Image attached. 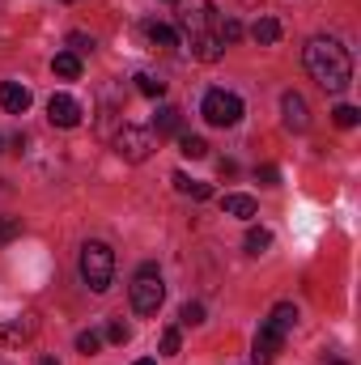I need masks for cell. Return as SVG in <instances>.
<instances>
[{
    "mask_svg": "<svg viewBox=\"0 0 361 365\" xmlns=\"http://www.w3.org/2000/svg\"><path fill=\"white\" fill-rule=\"evenodd\" d=\"M306 73L323 86L327 93H345L353 81V56L340 38L332 34H315L306 43Z\"/></svg>",
    "mask_w": 361,
    "mask_h": 365,
    "instance_id": "obj_1",
    "label": "cell"
},
{
    "mask_svg": "<svg viewBox=\"0 0 361 365\" xmlns=\"http://www.w3.org/2000/svg\"><path fill=\"white\" fill-rule=\"evenodd\" d=\"M81 280L90 284L93 293H106L115 280V251L106 242H86L81 247Z\"/></svg>",
    "mask_w": 361,
    "mask_h": 365,
    "instance_id": "obj_2",
    "label": "cell"
},
{
    "mask_svg": "<svg viewBox=\"0 0 361 365\" xmlns=\"http://www.w3.org/2000/svg\"><path fill=\"white\" fill-rule=\"evenodd\" d=\"M200 115L213 123V128H234L243 119V98L230 90H208L200 102Z\"/></svg>",
    "mask_w": 361,
    "mask_h": 365,
    "instance_id": "obj_3",
    "label": "cell"
},
{
    "mask_svg": "<svg viewBox=\"0 0 361 365\" xmlns=\"http://www.w3.org/2000/svg\"><path fill=\"white\" fill-rule=\"evenodd\" d=\"M162 302H166V284H162L153 264H145L132 280V306H136V314H158Z\"/></svg>",
    "mask_w": 361,
    "mask_h": 365,
    "instance_id": "obj_4",
    "label": "cell"
},
{
    "mask_svg": "<svg viewBox=\"0 0 361 365\" xmlns=\"http://www.w3.org/2000/svg\"><path fill=\"white\" fill-rule=\"evenodd\" d=\"M158 149V136H153V128H136V123H123L119 132H115V153L123 158V162H145L149 153Z\"/></svg>",
    "mask_w": 361,
    "mask_h": 365,
    "instance_id": "obj_5",
    "label": "cell"
},
{
    "mask_svg": "<svg viewBox=\"0 0 361 365\" xmlns=\"http://www.w3.org/2000/svg\"><path fill=\"white\" fill-rule=\"evenodd\" d=\"M175 17H179L183 34L195 43L204 34H213V4L208 0H175Z\"/></svg>",
    "mask_w": 361,
    "mask_h": 365,
    "instance_id": "obj_6",
    "label": "cell"
},
{
    "mask_svg": "<svg viewBox=\"0 0 361 365\" xmlns=\"http://www.w3.org/2000/svg\"><path fill=\"white\" fill-rule=\"evenodd\" d=\"M47 119H51L56 128H77V123H81V102H77L73 93H51Z\"/></svg>",
    "mask_w": 361,
    "mask_h": 365,
    "instance_id": "obj_7",
    "label": "cell"
},
{
    "mask_svg": "<svg viewBox=\"0 0 361 365\" xmlns=\"http://www.w3.org/2000/svg\"><path fill=\"white\" fill-rule=\"evenodd\" d=\"M280 115H285V128H289V132H306V128H310V115H306V98H302V93H285V98H280Z\"/></svg>",
    "mask_w": 361,
    "mask_h": 365,
    "instance_id": "obj_8",
    "label": "cell"
},
{
    "mask_svg": "<svg viewBox=\"0 0 361 365\" xmlns=\"http://www.w3.org/2000/svg\"><path fill=\"white\" fill-rule=\"evenodd\" d=\"M280 344H285V336H276L272 327H260V331H255V344H251V361L255 365H272L276 361V353H280Z\"/></svg>",
    "mask_w": 361,
    "mask_h": 365,
    "instance_id": "obj_9",
    "label": "cell"
},
{
    "mask_svg": "<svg viewBox=\"0 0 361 365\" xmlns=\"http://www.w3.org/2000/svg\"><path fill=\"white\" fill-rule=\"evenodd\" d=\"M0 106H4L9 115H26V110H30V90L17 86V81H0Z\"/></svg>",
    "mask_w": 361,
    "mask_h": 365,
    "instance_id": "obj_10",
    "label": "cell"
},
{
    "mask_svg": "<svg viewBox=\"0 0 361 365\" xmlns=\"http://www.w3.org/2000/svg\"><path fill=\"white\" fill-rule=\"evenodd\" d=\"M30 331H34V319L30 314L0 319V344H21V340H30Z\"/></svg>",
    "mask_w": 361,
    "mask_h": 365,
    "instance_id": "obj_11",
    "label": "cell"
},
{
    "mask_svg": "<svg viewBox=\"0 0 361 365\" xmlns=\"http://www.w3.org/2000/svg\"><path fill=\"white\" fill-rule=\"evenodd\" d=\"M145 38L153 43V47H162V51H171V47H179V34L166 26V21H145Z\"/></svg>",
    "mask_w": 361,
    "mask_h": 365,
    "instance_id": "obj_12",
    "label": "cell"
},
{
    "mask_svg": "<svg viewBox=\"0 0 361 365\" xmlns=\"http://www.w3.org/2000/svg\"><path fill=\"white\" fill-rule=\"evenodd\" d=\"M191 51H195V60H204V64H213V60H221V51H225V43H221L217 34H204V38H195V43H191Z\"/></svg>",
    "mask_w": 361,
    "mask_h": 365,
    "instance_id": "obj_13",
    "label": "cell"
},
{
    "mask_svg": "<svg viewBox=\"0 0 361 365\" xmlns=\"http://www.w3.org/2000/svg\"><path fill=\"white\" fill-rule=\"evenodd\" d=\"M183 123V115L175 110V106H162L158 115H153V136H175Z\"/></svg>",
    "mask_w": 361,
    "mask_h": 365,
    "instance_id": "obj_14",
    "label": "cell"
},
{
    "mask_svg": "<svg viewBox=\"0 0 361 365\" xmlns=\"http://www.w3.org/2000/svg\"><path fill=\"white\" fill-rule=\"evenodd\" d=\"M51 68H56V77H64V81H77V77H81V56H73V51H60V56L51 60Z\"/></svg>",
    "mask_w": 361,
    "mask_h": 365,
    "instance_id": "obj_15",
    "label": "cell"
},
{
    "mask_svg": "<svg viewBox=\"0 0 361 365\" xmlns=\"http://www.w3.org/2000/svg\"><path fill=\"white\" fill-rule=\"evenodd\" d=\"M221 208H225L230 217H243V221H251V217H255V200H251V195H225V200H221Z\"/></svg>",
    "mask_w": 361,
    "mask_h": 365,
    "instance_id": "obj_16",
    "label": "cell"
},
{
    "mask_svg": "<svg viewBox=\"0 0 361 365\" xmlns=\"http://www.w3.org/2000/svg\"><path fill=\"white\" fill-rule=\"evenodd\" d=\"M251 38L264 43V47H272V43L280 38V21H276V17H260V21L251 26Z\"/></svg>",
    "mask_w": 361,
    "mask_h": 365,
    "instance_id": "obj_17",
    "label": "cell"
},
{
    "mask_svg": "<svg viewBox=\"0 0 361 365\" xmlns=\"http://www.w3.org/2000/svg\"><path fill=\"white\" fill-rule=\"evenodd\" d=\"M175 187H179L183 195H191V200H208V195H213V187H208V182H195V179H187V175H175Z\"/></svg>",
    "mask_w": 361,
    "mask_h": 365,
    "instance_id": "obj_18",
    "label": "cell"
},
{
    "mask_svg": "<svg viewBox=\"0 0 361 365\" xmlns=\"http://www.w3.org/2000/svg\"><path fill=\"white\" fill-rule=\"evenodd\" d=\"M268 247H272V230H264V225H251V230H247V251H251V255H264Z\"/></svg>",
    "mask_w": 361,
    "mask_h": 365,
    "instance_id": "obj_19",
    "label": "cell"
},
{
    "mask_svg": "<svg viewBox=\"0 0 361 365\" xmlns=\"http://www.w3.org/2000/svg\"><path fill=\"white\" fill-rule=\"evenodd\" d=\"M213 34H217L221 43H238V38H243V21H238V17H225V21H217Z\"/></svg>",
    "mask_w": 361,
    "mask_h": 365,
    "instance_id": "obj_20",
    "label": "cell"
},
{
    "mask_svg": "<svg viewBox=\"0 0 361 365\" xmlns=\"http://www.w3.org/2000/svg\"><path fill=\"white\" fill-rule=\"evenodd\" d=\"M179 153L183 158H191V162H200V158L208 153V145H204L200 136H179Z\"/></svg>",
    "mask_w": 361,
    "mask_h": 365,
    "instance_id": "obj_21",
    "label": "cell"
},
{
    "mask_svg": "<svg viewBox=\"0 0 361 365\" xmlns=\"http://www.w3.org/2000/svg\"><path fill=\"white\" fill-rule=\"evenodd\" d=\"M136 90L145 93V98H162V93H166V81H158L153 73H141V77H136Z\"/></svg>",
    "mask_w": 361,
    "mask_h": 365,
    "instance_id": "obj_22",
    "label": "cell"
},
{
    "mask_svg": "<svg viewBox=\"0 0 361 365\" xmlns=\"http://www.w3.org/2000/svg\"><path fill=\"white\" fill-rule=\"evenodd\" d=\"M98 349H102V336H98V331H81V336H77V353L93 357Z\"/></svg>",
    "mask_w": 361,
    "mask_h": 365,
    "instance_id": "obj_23",
    "label": "cell"
},
{
    "mask_svg": "<svg viewBox=\"0 0 361 365\" xmlns=\"http://www.w3.org/2000/svg\"><path fill=\"white\" fill-rule=\"evenodd\" d=\"M332 115H336V123H340V128H357V119H361V110H357V106H349V102H345V106H336Z\"/></svg>",
    "mask_w": 361,
    "mask_h": 365,
    "instance_id": "obj_24",
    "label": "cell"
},
{
    "mask_svg": "<svg viewBox=\"0 0 361 365\" xmlns=\"http://www.w3.org/2000/svg\"><path fill=\"white\" fill-rule=\"evenodd\" d=\"M179 319H183V327H195V323H204V306L200 302H187L179 310Z\"/></svg>",
    "mask_w": 361,
    "mask_h": 365,
    "instance_id": "obj_25",
    "label": "cell"
},
{
    "mask_svg": "<svg viewBox=\"0 0 361 365\" xmlns=\"http://www.w3.org/2000/svg\"><path fill=\"white\" fill-rule=\"evenodd\" d=\"M106 340H111V344H128V340H132V327H128V323H111V327H106Z\"/></svg>",
    "mask_w": 361,
    "mask_h": 365,
    "instance_id": "obj_26",
    "label": "cell"
},
{
    "mask_svg": "<svg viewBox=\"0 0 361 365\" xmlns=\"http://www.w3.org/2000/svg\"><path fill=\"white\" fill-rule=\"evenodd\" d=\"M21 234V221L17 217H0V242H13Z\"/></svg>",
    "mask_w": 361,
    "mask_h": 365,
    "instance_id": "obj_27",
    "label": "cell"
},
{
    "mask_svg": "<svg viewBox=\"0 0 361 365\" xmlns=\"http://www.w3.org/2000/svg\"><path fill=\"white\" fill-rule=\"evenodd\" d=\"M68 51L73 56H86V51H93V38L90 34H68Z\"/></svg>",
    "mask_w": 361,
    "mask_h": 365,
    "instance_id": "obj_28",
    "label": "cell"
},
{
    "mask_svg": "<svg viewBox=\"0 0 361 365\" xmlns=\"http://www.w3.org/2000/svg\"><path fill=\"white\" fill-rule=\"evenodd\" d=\"M179 331H175V327H171V331H162V353H166V357H175V353H179Z\"/></svg>",
    "mask_w": 361,
    "mask_h": 365,
    "instance_id": "obj_29",
    "label": "cell"
},
{
    "mask_svg": "<svg viewBox=\"0 0 361 365\" xmlns=\"http://www.w3.org/2000/svg\"><path fill=\"white\" fill-rule=\"evenodd\" d=\"M255 179L264 182V187H276V182H280V170H276V166H260V170H255Z\"/></svg>",
    "mask_w": 361,
    "mask_h": 365,
    "instance_id": "obj_30",
    "label": "cell"
},
{
    "mask_svg": "<svg viewBox=\"0 0 361 365\" xmlns=\"http://www.w3.org/2000/svg\"><path fill=\"white\" fill-rule=\"evenodd\" d=\"M39 365H60V361H56V357H43V361H39Z\"/></svg>",
    "mask_w": 361,
    "mask_h": 365,
    "instance_id": "obj_31",
    "label": "cell"
},
{
    "mask_svg": "<svg viewBox=\"0 0 361 365\" xmlns=\"http://www.w3.org/2000/svg\"><path fill=\"white\" fill-rule=\"evenodd\" d=\"M136 365H158V361H149V357H145V361H136Z\"/></svg>",
    "mask_w": 361,
    "mask_h": 365,
    "instance_id": "obj_32",
    "label": "cell"
},
{
    "mask_svg": "<svg viewBox=\"0 0 361 365\" xmlns=\"http://www.w3.org/2000/svg\"><path fill=\"white\" fill-rule=\"evenodd\" d=\"M332 365H345V361H332Z\"/></svg>",
    "mask_w": 361,
    "mask_h": 365,
    "instance_id": "obj_33",
    "label": "cell"
},
{
    "mask_svg": "<svg viewBox=\"0 0 361 365\" xmlns=\"http://www.w3.org/2000/svg\"><path fill=\"white\" fill-rule=\"evenodd\" d=\"M0 149H4V140H0Z\"/></svg>",
    "mask_w": 361,
    "mask_h": 365,
    "instance_id": "obj_34",
    "label": "cell"
}]
</instances>
